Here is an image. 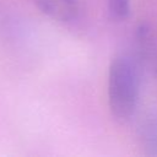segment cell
<instances>
[{
  "label": "cell",
  "mask_w": 157,
  "mask_h": 157,
  "mask_svg": "<svg viewBox=\"0 0 157 157\" xmlns=\"http://www.w3.org/2000/svg\"><path fill=\"white\" fill-rule=\"evenodd\" d=\"M140 76L136 63L125 54L112 60L108 74V102L118 120H128L135 112L139 99Z\"/></svg>",
  "instance_id": "obj_1"
},
{
  "label": "cell",
  "mask_w": 157,
  "mask_h": 157,
  "mask_svg": "<svg viewBox=\"0 0 157 157\" xmlns=\"http://www.w3.org/2000/svg\"><path fill=\"white\" fill-rule=\"evenodd\" d=\"M37 7L52 20L69 22L76 17L77 0H33Z\"/></svg>",
  "instance_id": "obj_2"
},
{
  "label": "cell",
  "mask_w": 157,
  "mask_h": 157,
  "mask_svg": "<svg viewBox=\"0 0 157 157\" xmlns=\"http://www.w3.org/2000/svg\"><path fill=\"white\" fill-rule=\"evenodd\" d=\"M142 144L150 155H157V119H151L144 125Z\"/></svg>",
  "instance_id": "obj_3"
},
{
  "label": "cell",
  "mask_w": 157,
  "mask_h": 157,
  "mask_svg": "<svg viewBox=\"0 0 157 157\" xmlns=\"http://www.w3.org/2000/svg\"><path fill=\"white\" fill-rule=\"evenodd\" d=\"M109 11L117 20H124L130 12V0H109Z\"/></svg>",
  "instance_id": "obj_4"
}]
</instances>
